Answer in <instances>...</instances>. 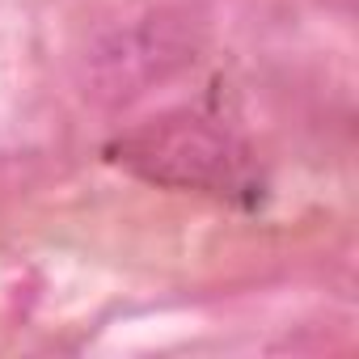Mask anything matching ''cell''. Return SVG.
<instances>
[{"label":"cell","instance_id":"obj_1","mask_svg":"<svg viewBox=\"0 0 359 359\" xmlns=\"http://www.w3.org/2000/svg\"><path fill=\"white\" fill-rule=\"evenodd\" d=\"M118 161L152 177V182L199 187V191L233 187L241 169L233 140L195 114H173V118L140 127L135 135L118 144Z\"/></svg>","mask_w":359,"mask_h":359}]
</instances>
